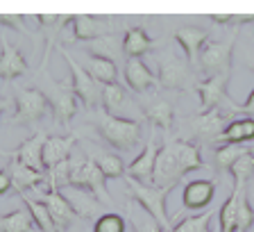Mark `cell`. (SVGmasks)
I'll use <instances>...</instances> for the list:
<instances>
[{
    "mask_svg": "<svg viewBox=\"0 0 254 232\" xmlns=\"http://www.w3.org/2000/svg\"><path fill=\"white\" fill-rule=\"evenodd\" d=\"M95 130H98L102 141H107L111 148L129 150V148H134L141 141L143 121L141 118H121V116H111L107 112L98 110Z\"/></svg>",
    "mask_w": 254,
    "mask_h": 232,
    "instance_id": "obj_1",
    "label": "cell"
},
{
    "mask_svg": "<svg viewBox=\"0 0 254 232\" xmlns=\"http://www.w3.org/2000/svg\"><path fill=\"white\" fill-rule=\"evenodd\" d=\"M125 191H127V198L138 203L148 217H152L161 228L170 230V217L166 212V198L170 196V189H161V187L145 185V182H138V180L125 178Z\"/></svg>",
    "mask_w": 254,
    "mask_h": 232,
    "instance_id": "obj_2",
    "label": "cell"
},
{
    "mask_svg": "<svg viewBox=\"0 0 254 232\" xmlns=\"http://www.w3.org/2000/svg\"><path fill=\"white\" fill-rule=\"evenodd\" d=\"M68 185L73 187H82V189L91 191V194L102 203V205L111 207L114 205V198L111 194L107 191V178L105 173L100 171V166L89 157H75L73 159V166H70V175H68Z\"/></svg>",
    "mask_w": 254,
    "mask_h": 232,
    "instance_id": "obj_3",
    "label": "cell"
},
{
    "mask_svg": "<svg viewBox=\"0 0 254 232\" xmlns=\"http://www.w3.org/2000/svg\"><path fill=\"white\" fill-rule=\"evenodd\" d=\"M157 80L161 89L170 91H184L197 85V82H193V69H190L189 59L177 57L173 50H166V55L159 57Z\"/></svg>",
    "mask_w": 254,
    "mask_h": 232,
    "instance_id": "obj_4",
    "label": "cell"
},
{
    "mask_svg": "<svg viewBox=\"0 0 254 232\" xmlns=\"http://www.w3.org/2000/svg\"><path fill=\"white\" fill-rule=\"evenodd\" d=\"M232 55H234V37L225 41H206L197 57V69L206 75H229L232 71Z\"/></svg>",
    "mask_w": 254,
    "mask_h": 232,
    "instance_id": "obj_5",
    "label": "cell"
},
{
    "mask_svg": "<svg viewBox=\"0 0 254 232\" xmlns=\"http://www.w3.org/2000/svg\"><path fill=\"white\" fill-rule=\"evenodd\" d=\"M59 53L64 55L66 64H68V71H70V78H68V85L70 89L75 91L77 96V101L84 103L86 110H98L100 107V96H102V85H98L84 69H82V64H77L73 57H70L64 48H59Z\"/></svg>",
    "mask_w": 254,
    "mask_h": 232,
    "instance_id": "obj_6",
    "label": "cell"
},
{
    "mask_svg": "<svg viewBox=\"0 0 254 232\" xmlns=\"http://www.w3.org/2000/svg\"><path fill=\"white\" fill-rule=\"evenodd\" d=\"M50 112V101L41 89L27 87V89H18L14 98V123H23V125H32V123L41 121L43 116Z\"/></svg>",
    "mask_w": 254,
    "mask_h": 232,
    "instance_id": "obj_7",
    "label": "cell"
},
{
    "mask_svg": "<svg viewBox=\"0 0 254 232\" xmlns=\"http://www.w3.org/2000/svg\"><path fill=\"white\" fill-rule=\"evenodd\" d=\"M182 180H184V171H182V166H180V157H177L175 143H173V139H170V141L164 143V148H161L157 155V164H154V173H152V185L173 191Z\"/></svg>",
    "mask_w": 254,
    "mask_h": 232,
    "instance_id": "obj_8",
    "label": "cell"
},
{
    "mask_svg": "<svg viewBox=\"0 0 254 232\" xmlns=\"http://www.w3.org/2000/svg\"><path fill=\"white\" fill-rule=\"evenodd\" d=\"M227 123H229L227 110L216 107L211 112H200L197 116H193L189 121V127H190V134H193V141L200 146V143L218 141V137L222 134Z\"/></svg>",
    "mask_w": 254,
    "mask_h": 232,
    "instance_id": "obj_9",
    "label": "cell"
},
{
    "mask_svg": "<svg viewBox=\"0 0 254 232\" xmlns=\"http://www.w3.org/2000/svg\"><path fill=\"white\" fill-rule=\"evenodd\" d=\"M32 198L39 201V203H43V205L48 207V212H50V217H53V223H55V228H57V232H66L75 221H77V214H75L73 207L66 203V198L62 196V191L59 189H50V187H48V191H41V194L37 191Z\"/></svg>",
    "mask_w": 254,
    "mask_h": 232,
    "instance_id": "obj_10",
    "label": "cell"
},
{
    "mask_svg": "<svg viewBox=\"0 0 254 232\" xmlns=\"http://www.w3.org/2000/svg\"><path fill=\"white\" fill-rule=\"evenodd\" d=\"M157 127L150 130L148 143L143 146V150L138 153V157L134 162H129L125 171V178L129 180H138V182H145V185H152V173H154V164H157V155L161 148L157 146V134H154Z\"/></svg>",
    "mask_w": 254,
    "mask_h": 232,
    "instance_id": "obj_11",
    "label": "cell"
},
{
    "mask_svg": "<svg viewBox=\"0 0 254 232\" xmlns=\"http://www.w3.org/2000/svg\"><path fill=\"white\" fill-rule=\"evenodd\" d=\"M227 85L229 75H213V78H206L204 82H197L195 91L200 98V110L211 112L216 107H227V103L232 101L227 94Z\"/></svg>",
    "mask_w": 254,
    "mask_h": 232,
    "instance_id": "obj_12",
    "label": "cell"
},
{
    "mask_svg": "<svg viewBox=\"0 0 254 232\" xmlns=\"http://www.w3.org/2000/svg\"><path fill=\"white\" fill-rule=\"evenodd\" d=\"M100 107H102V112H107V114H111V116H121V118H134V116L129 114L132 110L136 112V114H141V105H136V103L129 101L127 89L121 85V82H114V85L102 87Z\"/></svg>",
    "mask_w": 254,
    "mask_h": 232,
    "instance_id": "obj_13",
    "label": "cell"
},
{
    "mask_svg": "<svg viewBox=\"0 0 254 232\" xmlns=\"http://www.w3.org/2000/svg\"><path fill=\"white\" fill-rule=\"evenodd\" d=\"M216 196V180H190L182 191V205L189 212H206Z\"/></svg>",
    "mask_w": 254,
    "mask_h": 232,
    "instance_id": "obj_14",
    "label": "cell"
},
{
    "mask_svg": "<svg viewBox=\"0 0 254 232\" xmlns=\"http://www.w3.org/2000/svg\"><path fill=\"white\" fill-rule=\"evenodd\" d=\"M48 101H50V110H53L55 121H59L62 125H68L73 121V116L77 114V96L70 89L68 82L53 87V94L48 96Z\"/></svg>",
    "mask_w": 254,
    "mask_h": 232,
    "instance_id": "obj_15",
    "label": "cell"
},
{
    "mask_svg": "<svg viewBox=\"0 0 254 232\" xmlns=\"http://www.w3.org/2000/svg\"><path fill=\"white\" fill-rule=\"evenodd\" d=\"M157 46H159V41L150 37L148 30L143 25L127 27L125 34H123V41H121V50L127 59H141L143 55L152 53Z\"/></svg>",
    "mask_w": 254,
    "mask_h": 232,
    "instance_id": "obj_16",
    "label": "cell"
},
{
    "mask_svg": "<svg viewBox=\"0 0 254 232\" xmlns=\"http://www.w3.org/2000/svg\"><path fill=\"white\" fill-rule=\"evenodd\" d=\"M123 78L134 94H145V91H152L154 87H159L157 75L148 69V64L143 59H127L123 66Z\"/></svg>",
    "mask_w": 254,
    "mask_h": 232,
    "instance_id": "obj_17",
    "label": "cell"
},
{
    "mask_svg": "<svg viewBox=\"0 0 254 232\" xmlns=\"http://www.w3.org/2000/svg\"><path fill=\"white\" fill-rule=\"evenodd\" d=\"M46 139H48L46 132H34L30 139L18 143L9 155L16 157L18 162H23L25 166H30V169L46 173V166H43V146H46Z\"/></svg>",
    "mask_w": 254,
    "mask_h": 232,
    "instance_id": "obj_18",
    "label": "cell"
},
{
    "mask_svg": "<svg viewBox=\"0 0 254 232\" xmlns=\"http://www.w3.org/2000/svg\"><path fill=\"white\" fill-rule=\"evenodd\" d=\"M173 39H175V43L184 50L190 66L197 64V57H200L202 48H204V43H206V30H202V27H197V25H182L173 32Z\"/></svg>",
    "mask_w": 254,
    "mask_h": 232,
    "instance_id": "obj_19",
    "label": "cell"
},
{
    "mask_svg": "<svg viewBox=\"0 0 254 232\" xmlns=\"http://www.w3.org/2000/svg\"><path fill=\"white\" fill-rule=\"evenodd\" d=\"M7 171H9V175H11V187H14V191H16L18 196L30 194V191L39 189V185L48 180L46 173L30 169V166H25V164L18 162L16 157H11V162H9V166H7Z\"/></svg>",
    "mask_w": 254,
    "mask_h": 232,
    "instance_id": "obj_20",
    "label": "cell"
},
{
    "mask_svg": "<svg viewBox=\"0 0 254 232\" xmlns=\"http://www.w3.org/2000/svg\"><path fill=\"white\" fill-rule=\"evenodd\" d=\"M59 191H62V196L66 198V203L73 207L77 219H93L95 214H98V210H100V201H98L91 191L82 189V187L66 185Z\"/></svg>",
    "mask_w": 254,
    "mask_h": 232,
    "instance_id": "obj_21",
    "label": "cell"
},
{
    "mask_svg": "<svg viewBox=\"0 0 254 232\" xmlns=\"http://www.w3.org/2000/svg\"><path fill=\"white\" fill-rule=\"evenodd\" d=\"M77 141H79L77 134H68V137L53 134V137H48L46 146H43V166H46V171L55 169L57 164L70 159V153H73V148Z\"/></svg>",
    "mask_w": 254,
    "mask_h": 232,
    "instance_id": "obj_22",
    "label": "cell"
},
{
    "mask_svg": "<svg viewBox=\"0 0 254 232\" xmlns=\"http://www.w3.org/2000/svg\"><path fill=\"white\" fill-rule=\"evenodd\" d=\"M27 71L25 55L9 43L5 37H0V80H16Z\"/></svg>",
    "mask_w": 254,
    "mask_h": 232,
    "instance_id": "obj_23",
    "label": "cell"
},
{
    "mask_svg": "<svg viewBox=\"0 0 254 232\" xmlns=\"http://www.w3.org/2000/svg\"><path fill=\"white\" fill-rule=\"evenodd\" d=\"M141 114L152 123V127H161V130L168 132L175 123V107L168 98L164 96H152L148 103L141 105Z\"/></svg>",
    "mask_w": 254,
    "mask_h": 232,
    "instance_id": "obj_24",
    "label": "cell"
},
{
    "mask_svg": "<svg viewBox=\"0 0 254 232\" xmlns=\"http://www.w3.org/2000/svg\"><path fill=\"white\" fill-rule=\"evenodd\" d=\"M82 69L91 75V78L98 82V85L107 87L118 82V69L114 57H107V55H98V53H89L82 62Z\"/></svg>",
    "mask_w": 254,
    "mask_h": 232,
    "instance_id": "obj_25",
    "label": "cell"
},
{
    "mask_svg": "<svg viewBox=\"0 0 254 232\" xmlns=\"http://www.w3.org/2000/svg\"><path fill=\"white\" fill-rule=\"evenodd\" d=\"M216 143H236V146L254 143V118H250V116L232 118L225 125V130H222V134L218 137Z\"/></svg>",
    "mask_w": 254,
    "mask_h": 232,
    "instance_id": "obj_26",
    "label": "cell"
},
{
    "mask_svg": "<svg viewBox=\"0 0 254 232\" xmlns=\"http://www.w3.org/2000/svg\"><path fill=\"white\" fill-rule=\"evenodd\" d=\"M70 27H73V39L75 41H93V39H105L107 34H109L107 25H102L100 18L89 16V14L73 16Z\"/></svg>",
    "mask_w": 254,
    "mask_h": 232,
    "instance_id": "obj_27",
    "label": "cell"
},
{
    "mask_svg": "<svg viewBox=\"0 0 254 232\" xmlns=\"http://www.w3.org/2000/svg\"><path fill=\"white\" fill-rule=\"evenodd\" d=\"M175 150H177V157H180V166L182 171L190 173V171L204 169V159L200 155V146L195 141H189V139H173Z\"/></svg>",
    "mask_w": 254,
    "mask_h": 232,
    "instance_id": "obj_28",
    "label": "cell"
},
{
    "mask_svg": "<svg viewBox=\"0 0 254 232\" xmlns=\"http://www.w3.org/2000/svg\"><path fill=\"white\" fill-rule=\"evenodd\" d=\"M238 191L236 196V228L234 232H250L254 226V207L250 203L248 185H234Z\"/></svg>",
    "mask_w": 254,
    "mask_h": 232,
    "instance_id": "obj_29",
    "label": "cell"
},
{
    "mask_svg": "<svg viewBox=\"0 0 254 232\" xmlns=\"http://www.w3.org/2000/svg\"><path fill=\"white\" fill-rule=\"evenodd\" d=\"M248 150L250 148L236 146V143H220V146H216V150H213V169H216V173H227V171H232V166L243 157Z\"/></svg>",
    "mask_w": 254,
    "mask_h": 232,
    "instance_id": "obj_30",
    "label": "cell"
},
{
    "mask_svg": "<svg viewBox=\"0 0 254 232\" xmlns=\"http://www.w3.org/2000/svg\"><path fill=\"white\" fill-rule=\"evenodd\" d=\"M0 232H39V228L34 226L27 207H18L0 217Z\"/></svg>",
    "mask_w": 254,
    "mask_h": 232,
    "instance_id": "obj_31",
    "label": "cell"
},
{
    "mask_svg": "<svg viewBox=\"0 0 254 232\" xmlns=\"http://www.w3.org/2000/svg\"><path fill=\"white\" fill-rule=\"evenodd\" d=\"M73 21V16H55V14H41L37 16V23L41 25L43 34H46V53H43V66H46L48 62V53H50V48L57 43V32H62L64 23H70Z\"/></svg>",
    "mask_w": 254,
    "mask_h": 232,
    "instance_id": "obj_32",
    "label": "cell"
},
{
    "mask_svg": "<svg viewBox=\"0 0 254 232\" xmlns=\"http://www.w3.org/2000/svg\"><path fill=\"white\" fill-rule=\"evenodd\" d=\"M21 201H23V205L27 207V212H30L34 226L39 228V232H57V228H55V223H53V217H50V212H48V207L43 205V203L34 201L30 194H23Z\"/></svg>",
    "mask_w": 254,
    "mask_h": 232,
    "instance_id": "obj_33",
    "label": "cell"
},
{
    "mask_svg": "<svg viewBox=\"0 0 254 232\" xmlns=\"http://www.w3.org/2000/svg\"><path fill=\"white\" fill-rule=\"evenodd\" d=\"M91 159H93L98 166H100V171L105 173V178H125V162H123L121 157H118L116 153H105V150H95V155H89Z\"/></svg>",
    "mask_w": 254,
    "mask_h": 232,
    "instance_id": "obj_34",
    "label": "cell"
},
{
    "mask_svg": "<svg viewBox=\"0 0 254 232\" xmlns=\"http://www.w3.org/2000/svg\"><path fill=\"white\" fill-rule=\"evenodd\" d=\"M211 217H213V210H206L202 214H195V217H189L184 221H180L168 232H211Z\"/></svg>",
    "mask_w": 254,
    "mask_h": 232,
    "instance_id": "obj_35",
    "label": "cell"
},
{
    "mask_svg": "<svg viewBox=\"0 0 254 232\" xmlns=\"http://www.w3.org/2000/svg\"><path fill=\"white\" fill-rule=\"evenodd\" d=\"M236 196L238 191L234 187L229 198L218 210V228H220V232H234V228H236Z\"/></svg>",
    "mask_w": 254,
    "mask_h": 232,
    "instance_id": "obj_36",
    "label": "cell"
},
{
    "mask_svg": "<svg viewBox=\"0 0 254 232\" xmlns=\"http://www.w3.org/2000/svg\"><path fill=\"white\" fill-rule=\"evenodd\" d=\"M229 173H232V178H234V185H248L250 178L254 175V153L252 150H248L243 157L238 159Z\"/></svg>",
    "mask_w": 254,
    "mask_h": 232,
    "instance_id": "obj_37",
    "label": "cell"
},
{
    "mask_svg": "<svg viewBox=\"0 0 254 232\" xmlns=\"http://www.w3.org/2000/svg\"><path fill=\"white\" fill-rule=\"evenodd\" d=\"M93 232H127V221L116 212H107L95 219Z\"/></svg>",
    "mask_w": 254,
    "mask_h": 232,
    "instance_id": "obj_38",
    "label": "cell"
},
{
    "mask_svg": "<svg viewBox=\"0 0 254 232\" xmlns=\"http://www.w3.org/2000/svg\"><path fill=\"white\" fill-rule=\"evenodd\" d=\"M222 110H227L229 116H234V114H245V116H250V118H254V87H252V91H250V96L245 98V103L236 105L234 101H229L227 107H222Z\"/></svg>",
    "mask_w": 254,
    "mask_h": 232,
    "instance_id": "obj_39",
    "label": "cell"
},
{
    "mask_svg": "<svg viewBox=\"0 0 254 232\" xmlns=\"http://www.w3.org/2000/svg\"><path fill=\"white\" fill-rule=\"evenodd\" d=\"M0 23L7 27H11V30L21 32V34H25V37H30V32H27V27L23 25L25 23V18H23L21 14H0Z\"/></svg>",
    "mask_w": 254,
    "mask_h": 232,
    "instance_id": "obj_40",
    "label": "cell"
},
{
    "mask_svg": "<svg viewBox=\"0 0 254 232\" xmlns=\"http://www.w3.org/2000/svg\"><path fill=\"white\" fill-rule=\"evenodd\" d=\"M136 232H164V228L159 226V223L154 221L152 217H145V221H143V223H138Z\"/></svg>",
    "mask_w": 254,
    "mask_h": 232,
    "instance_id": "obj_41",
    "label": "cell"
},
{
    "mask_svg": "<svg viewBox=\"0 0 254 232\" xmlns=\"http://www.w3.org/2000/svg\"><path fill=\"white\" fill-rule=\"evenodd\" d=\"M9 189H14L11 187V175L7 169H0V196H7L9 194Z\"/></svg>",
    "mask_w": 254,
    "mask_h": 232,
    "instance_id": "obj_42",
    "label": "cell"
},
{
    "mask_svg": "<svg viewBox=\"0 0 254 232\" xmlns=\"http://www.w3.org/2000/svg\"><path fill=\"white\" fill-rule=\"evenodd\" d=\"M209 21L218 23V25H227V23H238V16H234V14H209Z\"/></svg>",
    "mask_w": 254,
    "mask_h": 232,
    "instance_id": "obj_43",
    "label": "cell"
},
{
    "mask_svg": "<svg viewBox=\"0 0 254 232\" xmlns=\"http://www.w3.org/2000/svg\"><path fill=\"white\" fill-rule=\"evenodd\" d=\"M5 107H7V103L2 101V98H0V114H2V112H5Z\"/></svg>",
    "mask_w": 254,
    "mask_h": 232,
    "instance_id": "obj_44",
    "label": "cell"
},
{
    "mask_svg": "<svg viewBox=\"0 0 254 232\" xmlns=\"http://www.w3.org/2000/svg\"><path fill=\"white\" fill-rule=\"evenodd\" d=\"M127 232H136V228H127Z\"/></svg>",
    "mask_w": 254,
    "mask_h": 232,
    "instance_id": "obj_45",
    "label": "cell"
},
{
    "mask_svg": "<svg viewBox=\"0 0 254 232\" xmlns=\"http://www.w3.org/2000/svg\"><path fill=\"white\" fill-rule=\"evenodd\" d=\"M250 150H252V153H254V143H252V148H250Z\"/></svg>",
    "mask_w": 254,
    "mask_h": 232,
    "instance_id": "obj_46",
    "label": "cell"
},
{
    "mask_svg": "<svg viewBox=\"0 0 254 232\" xmlns=\"http://www.w3.org/2000/svg\"><path fill=\"white\" fill-rule=\"evenodd\" d=\"M216 232H220V228H218V230H216Z\"/></svg>",
    "mask_w": 254,
    "mask_h": 232,
    "instance_id": "obj_47",
    "label": "cell"
},
{
    "mask_svg": "<svg viewBox=\"0 0 254 232\" xmlns=\"http://www.w3.org/2000/svg\"><path fill=\"white\" fill-rule=\"evenodd\" d=\"M252 71H254V66H252Z\"/></svg>",
    "mask_w": 254,
    "mask_h": 232,
    "instance_id": "obj_48",
    "label": "cell"
}]
</instances>
